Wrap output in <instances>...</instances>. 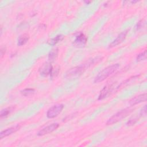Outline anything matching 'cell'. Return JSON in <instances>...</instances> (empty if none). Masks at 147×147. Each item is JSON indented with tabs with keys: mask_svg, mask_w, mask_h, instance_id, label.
<instances>
[{
	"mask_svg": "<svg viewBox=\"0 0 147 147\" xmlns=\"http://www.w3.org/2000/svg\"><path fill=\"white\" fill-rule=\"evenodd\" d=\"M58 54V49L56 48L54 49H52L49 55H48V59L49 60H53L55 59H56V57H57Z\"/></svg>",
	"mask_w": 147,
	"mask_h": 147,
	"instance_id": "16",
	"label": "cell"
},
{
	"mask_svg": "<svg viewBox=\"0 0 147 147\" xmlns=\"http://www.w3.org/2000/svg\"><path fill=\"white\" fill-rule=\"evenodd\" d=\"M113 88V84H107L100 91V92L98 96V100H102L106 98L112 91Z\"/></svg>",
	"mask_w": 147,
	"mask_h": 147,
	"instance_id": "9",
	"label": "cell"
},
{
	"mask_svg": "<svg viewBox=\"0 0 147 147\" xmlns=\"http://www.w3.org/2000/svg\"><path fill=\"white\" fill-rule=\"evenodd\" d=\"M140 114L141 116H146V106L145 105L142 109H141V110L140 111Z\"/></svg>",
	"mask_w": 147,
	"mask_h": 147,
	"instance_id": "19",
	"label": "cell"
},
{
	"mask_svg": "<svg viewBox=\"0 0 147 147\" xmlns=\"http://www.w3.org/2000/svg\"><path fill=\"white\" fill-rule=\"evenodd\" d=\"M128 33V30H126L122 33H121L109 45V48H113L114 47H116L117 45L121 44L126 38L127 34Z\"/></svg>",
	"mask_w": 147,
	"mask_h": 147,
	"instance_id": "7",
	"label": "cell"
},
{
	"mask_svg": "<svg viewBox=\"0 0 147 147\" xmlns=\"http://www.w3.org/2000/svg\"><path fill=\"white\" fill-rule=\"evenodd\" d=\"M15 109V107L13 106L6 107L5 109H2L1 111V113H0V117L1 118H5L6 117H7L9 114H10Z\"/></svg>",
	"mask_w": 147,
	"mask_h": 147,
	"instance_id": "13",
	"label": "cell"
},
{
	"mask_svg": "<svg viewBox=\"0 0 147 147\" xmlns=\"http://www.w3.org/2000/svg\"><path fill=\"white\" fill-rule=\"evenodd\" d=\"M5 52H6V48L2 47L1 49V57H2V56L5 54Z\"/></svg>",
	"mask_w": 147,
	"mask_h": 147,
	"instance_id": "21",
	"label": "cell"
},
{
	"mask_svg": "<svg viewBox=\"0 0 147 147\" xmlns=\"http://www.w3.org/2000/svg\"><path fill=\"white\" fill-rule=\"evenodd\" d=\"M133 110V109L130 108H126L121 110V111L117 112L112 117H111L107 121L106 125H110L117 123V122L122 120L123 118L127 117Z\"/></svg>",
	"mask_w": 147,
	"mask_h": 147,
	"instance_id": "3",
	"label": "cell"
},
{
	"mask_svg": "<svg viewBox=\"0 0 147 147\" xmlns=\"http://www.w3.org/2000/svg\"><path fill=\"white\" fill-rule=\"evenodd\" d=\"M87 37L82 33H80L75 38L74 41V45L77 47H82L87 42Z\"/></svg>",
	"mask_w": 147,
	"mask_h": 147,
	"instance_id": "6",
	"label": "cell"
},
{
	"mask_svg": "<svg viewBox=\"0 0 147 147\" xmlns=\"http://www.w3.org/2000/svg\"><path fill=\"white\" fill-rule=\"evenodd\" d=\"M20 128V126L17 125H16L14 126L7 128L4 130H2L1 133H0V138L1 139H2L4 137H6L15 132H16L17 131H18Z\"/></svg>",
	"mask_w": 147,
	"mask_h": 147,
	"instance_id": "8",
	"label": "cell"
},
{
	"mask_svg": "<svg viewBox=\"0 0 147 147\" xmlns=\"http://www.w3.org/2000/svg\"><path fill=\"white\" fill-rule=\"evenodd\" d=\"M53 67L52 66L48 63L43 64V65L40 69V74L44 76H47L48 75H51L52 72Z\"/></svg>",
	"mask_w": 147,
	"mask_h": 147,
	"instance_id": "11",
	"label": "cell"
},
{
	"mask_svg": "<svg viewBox=\"0 0 147 147\" xmlns=\"http://www.w3.org/2000/svg\"><path fill=\"white\" fill-rule=\"evenodd\" d=\"M138 121L137 118H133L130 119L127 122H126V125L127 126H132L133 125H134Z\"/></svg>",
	"mask_w": 147,
	"mask_h": 147,
	"instance_id": "18",
	"label": "cell"
},
{
	"mask_svg": "<svg viewBox=\"0 0 147 147\" xmlns=\"http://www.w3.org/2000/svg\"><path fill=\"white\" fill-rule=\"evenodd\" d=\"M59 126V124L57 123H53L51 125L47 126L46 127L42 128L37 133V136H42L45 134L51 133L55 131L56 129L58 128Z\"/></svg>",
	"mask_w": 147,
	"mask_h": 147,
	"instance_id": "5",
	"label": "cell"
},
{
	"mask_svg": "<svg viewBox=\"0 0 147 147\" xmlns=\"http://www.w3.org/2000/svg\"><path fill=\"white\" fill-rule=\"evenodd\" d=\"M119 67V64H114L105 68L95 76L94 80V82L97 83L105 80L110 75L113 74V73L117 71Z\"/></svg>",
	"mask_w": 147,
	"mask_h": 147,
	"instance_id": "1",
	"label": "cell"
},
{
	"mask_svg": "<svg viewBox=\"0 0 147 147\" xmlns=\"http://www.w3.org/2000/svg\"><path fill=\"white\" fill-rule=\"evenodd\" d=\"M64 105L63 104H56L50 107L47 113V116L48 118H53L56 117L63 110Z\"/></svg>",
	"mask_w": 147,
	"mask_h": 147,
	"instance_id": "4",
	"label": "cell"
},
{
	"mask_svg": "<svg viewBox=\"0 0 147 147\" xmlns=\"http://www.w3.org/2000/svg\"><path fill=\"white\" fill-rule=\"evenodd\" d=\"M64 38V36L62 34H59L55 37L54 38L51 39V40L49 41V44L51 45H55L59 41H61Z\"/></svg>",
	"mask_w": 147,
	"mask_h": 147,
	"instance_id": "14",
	"label": "cell"
},
{
	"mask_svg": "<svg viewBox=\"0 0 147 147\" xmlns=\"http://www.w3.org/2000/svg\"><path fill=\"white\" fill-rule=\"evenodd\" d=\"M144 24V22H143L142 20L141 21H140V22H138L137 24V29H139L141 28L143 26Z\"/></svg>",
	"mask_w": 147,
	"mask_h": 147,
	"instance_id": "20",
	"label": "cell"
},
{
	"mask_svg": "<svg viewBox=\"0 0 147 147\" xmlns=\"http://www.w3.org/2000/svg\"><path fill=\"white\" fill-rule=\"evenodd\" d=\"M146 59V51L145 50L144 52L139 53L137 56V60L138 61L145 60Z\"/></svg>",
	"mask_w": 147,
	"mask_h": 147,
	"instance_id": "17",
	"label": "cell"
},
{
	"mask_svg": "<svg viewBox=\"0 0 147 147\" xmlns=\"http://www.w3.org/2000/svg\"><path fill=\"white\" fill-rule=\"evenodd\" d=\"M146 93L140 94L130 99L129 101V104L131 106H134L141 102H145L146 100Z\"/></svg>",
	"mask_w": 147,
	"mask_h": 147,
	"instance_id": "10",
	"label": "cell"
},
{
	"mask_svg": "<svg viewBox=\"0 0 147 147\" xmlns=\"http://www.w3.org/2000/svg\"><path fill=\"white\" fill-rule=\"evenodd\" d=\"M35 92V90L33 88H25L21 91V93L22 95L25 96H29L33 95Z\"/></svg>",
	"mask_w": 147,
	"mask_h": 147,
	"instance_id": "15",
	"label": "cell"
},
{
	"mask_svg": "<svg viewBox=\"0 0 147 147\" xmlns=\"http://www.w3.org/2000/svg\"><path fill=\"white\" fill-rule=\"evenodd\" d=\"M29 39V35L27 33H24L19 36L17 40V45L18 46H22L25 44Z\"/></svg>",
	"mask_w": 147,
	"mask_h": 147,
	"instance_id": "12",
	"label": "cell"
},
{
	"mask_svg": "<svg viewBox=\"0 0 147 147\" xmlns=\"http://www.w3.org/2000/svg\"><path fill=\"white\" fill-rule=\"evenodd\" d=\"M92 61H90L86 64L76 66L69 69L65 73V78L68 79L77 78L78 77L80 76L85 71L87 68H88L89 66L92 65Z\"/></svg>",
	"mask_w": 147,
	"mask_h": 147,
	"instance_id": "2",
	"label": "cell"
}]
</instances>
